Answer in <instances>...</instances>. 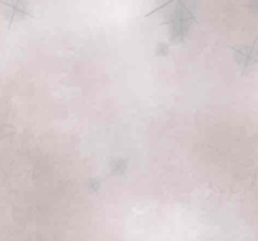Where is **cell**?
I'll return each instance as SVG.
<instances>
[{
  "label": "cell",
  "mask_w": 258,
  "mask_h": 241,
  "mask_svg": "<svg viewBox=\"0 0 258 241\" xmlns=\"http://www.w3.org/2000/svg\"><path fill=\"white\" fill-rule=\"evenodd\" d=\"M2 8H3L4 17L8 19L9 23L21 21L28 16L27 0H4L2 3Z\"/></svg>",
  "instance_id": "1"
}]
</instances>
